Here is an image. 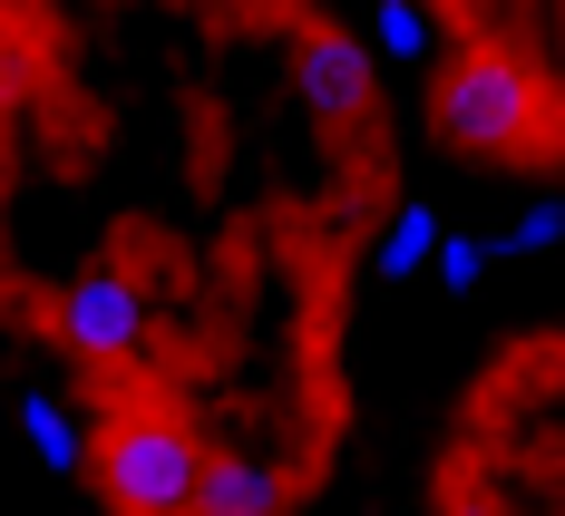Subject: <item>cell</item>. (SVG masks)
I'll return each mask as SVG.
<instances>
[{
	"label": "cell",
	"instance_id": "obj_1",
	"mask_svg": "<svg viewBox=\"0 0 565 516\" xmlns=\"http://www.w3.org/2000/svg\"><path fill=\"white\" fill-rule=\"evenodd\" d=\"M429 127H439L449 147H478V157L536 147V127H546V68L526 50H508V40H468V50L439 58Z\"/></svg>",
	"mask_w": 565,
	"mask_h": 516
},
{
	"label": "cell",
	"instance_id": "obj_2",
	"mask_svg": "<svg viewBox=\"0 0 565 516\" xmlns=\"http://www.w3.org/2000/svg\"><path fill=\"white\" fill-rule=\"evenodd\" d=\"M98 497L117 516H195V477H205V439L167 419V409H137V419H117L98 429Z\"/></svg>",
	"mask_w": 565,
	"mask_h": 516
},
{
	"label": "cell",
	"instance_id": "obj_3",
	"mask_svg": "<svg viewBox=\"0 0 565 516\" xmlns=\"http://www.w3.org/2000/svg\"><path fill=\"white\" fill-rule=\"evenodd\" d=\"M147 332H157L147 283L117 273V264H88V273H68V283L50 292V342L68 351V361L127 370V361H147Z\"/></svg>",
	"mask_w": 565,
	"mask_h": 516
},
{
	"label": "cell",
	"instance_id": "obj_4",
	"mask_svg": "<svg viewBox=\"0 0 565 516\" xmlns=\"http://www.w3.org/2000/svg\"><path fill=\"white\" fill-rule=\"evenodd\" d=\"M292 78H302V98L322 117H361L371 108V50H361L341 20H302V30H292Z\"/></svg>",
	"mask_w": 565,
	"mask_h": 516
},
{
	"label": "cell",
	"instance_id": "obj_5",
	"mask_svg": "<svg viewBox=\"0 0 565 516\" xmlns=\"http://www.w3.org/2000/svg\"><path fill=\"white\" fill-rule=\"evenodd\" d=\"M292 497V477L274 459H254V449H205V477H195V516H282Z\"/></svg>",
	"mask_w": 565,
	"mask_h": 516
},
{
	"label": "cell",
	"instance_id": "obj_6",
	"mask_svg": "<svg viewBox=\"0 0 565 516\" xmlns=\"http://www.w3.org/2000/svg\"><path fill=\"white\" fill-rule=\"evenodd\" d=\"M20 429H30V459L50 467V477H88L98 467V419L78 400H58V390H30L20 400Z\"/></svg>",
	"mask_w": 565,
	"mask_h": 516
},
{
	"label": "cell",
	"instance_id": "obj_7",
	"mask_svg": "<svg viewBox=\"0 0 565 516\" xmlns=\"http://www.w3.org/2000/svg\"><path fill=\"white\" fill-rule=\"evenodd\" d=\"M439 205L429 195H399L391 205V225H381V244H371V283H419L429 273V254H439Z\"/></svg>",
	"mask_w": 565,
	"mask_h": 516
},
{
	"label": "cell",
	"instance_id": "obj_8",
	"mask_svg": "<svg viewBox=\"0 0 565 516\" xmlns=\"http://www.w3.org/2000/svg\"><path fill=\"white\" fill-rule=\"evenodd\" d=\"M351 40H361V50H381V58H409V68H419V58H449V20H439V10H419V0H371Z\"/></svg>",
	"mask_w": 565,
	"mask_h": 516
},
{
	"label": "cell",
	"instance_id": "obj_9",
	"mask_svg": "<svg viewBox=\"0 0 565 516\" xmlns=\"http://www.w3.org/2000/svg\"><path fill=\"white\" fill-rule=\"evenodd\" d=\"M429 273H439V292H458V302H468V292L488 283V244H478V234H439Z\"/></svg>",
	"mask_w": 565,
	"mask_h": 516
},
{
	"label": "cell",
	"instance_id": "obj_10",
	"mask_svg": "<svg viewBox=\"0 0 565 516\" xmlns=\"http://www.w3.org/2000/svg\"><path fill=\"white\" fill-rule=\"evenodd\" d=\"M556 234H565L556 205H526V215H516V234H508V254H556Z\"/></svg>",
	"mask_w": 565,
	"mask_h": 516
},
{
	"label": "cell",
	"instance_id": "obj_11",
	"mask_svg": "<svg viewBox=\"0 0 565 516\" xmlns=\"http://www.w3.org/2000/svg\"><path fill=\"white\" fill-rule=\"evenodd\" d=\"M439 516H508V507H498V497H478V487H468V497H449V507H439Z\"/></svg>",
	"mask_w": 565,
	"mask_h": 516
}]
</instances>
